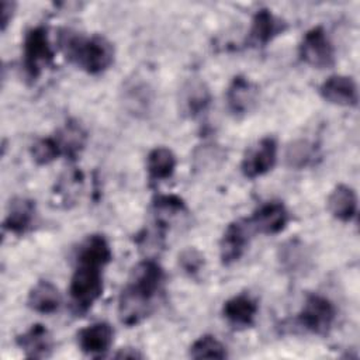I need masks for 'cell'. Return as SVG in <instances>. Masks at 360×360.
<instances>
[{"label":"cell","instance_id":"6da1fadb","mask_svg":"<svg viewBox=\"0 0 360 360\" xmlns=\"http://www.w3.org/2000/svg\"><path fill=\"white\" fill-rule=\"evenodd\" d=\"M165 280L163 269L152 259L134 266L118 297V318L127 326L141 323L152 311Z\"/></svg>","mask_w":360,"mask_h":360},{"label":"cell","instance_id":"7a4b0ae2","mask_svg":"<svg viewBox=\"0 0 360 360\" xmlns=\"http://www.w3.org/2000/svg\"><path fill=\"white\" fill-rule=\"evenodd\" d=\"M59 46L66 59L89 75H100L114 62V46L100 34L83 35L65 30L59 35Z\"/></svg>","mask_w":360,"mask_h":360},{"label":"cell","instance_id":"3957f363","mask_svg":"<svg viewBox=\"0 0 360 360\" xmlns=\"http://www.w3.org/2000/svg\"><path fill=\"white\" fill-rule=\"evenodd\" d=\"M103 269L104 266L76 259V267L70 278L69 297L76 314L87 312L103 294Z\"/></svg>","mask_w":360,"mask_h":360},{"label":"cell","instance_id":"277c9868","mask_svg":"<svg viewBox=\"0 0 360 360\" xmlns=\"http://www.w3.org/2000/svg\"><path fill=\"white\" fill-rule=\"evenodd\" d=\"M53 60V51L45 27L38 25L27 31L22 42V65L27 76L35 80L45 66Z\"/></svg>","mask_w":360,"mask_h":360},{"label":"cell","instance_id":"5b68a950","mask_svg":"<svg viewBox=\"0 0 360 360\" xmlns=\"http://www.w3.org/2000/svg\"><path fill=\"white\" fill-rule=\"evenodd\" d=\"M336 318V308L330 300L319 294L307 295L301 311L298 312V323L308 332L315 335H326Z\"/></svg>","mask_w":360,"mask_h":360},{"label":"cell","instance_id":"8992f818","mask_svg":"<svg viewBox=\"0 0 360 360\" xmlns=\"http://www.w3.org/2000/svg\"><path fill=\"white\" fill-rule=\"evenodd\" d=\"M300 59L308 66L326 69L335 65V49L322 27L311 28L298 46Z\"/></svg>","mask_w":360,"mask_h":360},{"label":"cell","instance_id":"52a82bcc","mask_svg":"<svg viewBox=\"0 0 360 360\" xmlns=\"http://www.w3.org/2000/svg\"><path fill=\"white\" fill-rule=\"evenodd\" d=\"M277 162V142L273 136H264L245 153L240 170L245 177L256 179L269 173Z\"/></svg>","mask_w":360,"mask_h":360},{"label":"cell","instance_id":"ba28073f","mask_svg":"<svg viewBox=\"0 0 360 360\" xmlns=\"http://www.w3.org/2000/svg\"><path fill=\"white\" fill-rule=\"evenodd\" d=\"M252 233L253 231L248 219L233 221L226 226L219 240V257L222 264L229 266L243 256Z\"/></svg>","mask_w":360,"mask_h":360},{"label":"cell","instance_id":"9c48e42d","mask_svg":"<svg viewBox=\"0 0 360 360\" xmlns=\"http://www.w3.org/2000/svg\"><path fill=\"white\" fill-rule=\"evenodd\" d=\"M290 221V214L281 201H267L262 204L248 219L253 232L276 235L281 232Z\"/></svg>","mask_w":360,"mask_h":360},{"label":"cell","instance_id":"30bf717a","mask_svg":"<svg viewBox=\"0 0 360 360\" xmlns=\"http://www.w3.org/2000/svg\"><path fill=\"white\" fill-rule=\"evenodd\" d=\"M114 339V329L107 322H94L77 332V345L80 350L91 357L104 356Z\"/></svg>","mask_w":360,"mask_h":360},{"label":"cell","instance_id":"8fae6325","mask_svg":"<svg viewBox=\"0 0 360 360\" xmlns=\"http://www.w3.org/2000/svg\"><path fill=\"white\" fill-rule=\"evenodd\" d=\"M259 97L257 86L245 76H235L226 90V105L235 117L250 112Z\"/></svg>","mask_w":360,"mask_h":360},{"label":"cell","instance_id":"7c38bea8","mask_svg":"<svg viewBox=\"0 0 360 360\" xmlns=\"http://www.w3.org/2000/svg\"><path fill=\"white\" fill-rule=\"evenodd\" d=\"M319 93L323 100L343 107H356L359 101V93L356 82L343 75L329 76L319 87Z\"/></svg>","mask_w":360,"mask_h":360},{"label":"cell","instance_id":"4fadbf2b","mask_svg":"<svg viewBox=\"0 0 360 360\" xmlns=\"http://www.w3.org/2000/svg\"><path fill=\"white\" fill-rule=\"evenodd\" d=\"M187 214L186 202L173 194H163L155 197L152 201V215L153 225L156 226V232L163 236L167 229L179 219L181 215Z\"/></svg>","mask_w":360,"mask_h":360},{"label":"cell","instance_id":"5bb4252c","mask_svg":"<svg viewBox=\"0 0 360 360\" xmlns=\"http://www.w3.org/2000/svg\"><path fill=\"white\" fill-rule=\"evenodd\" d=\"M287 28L285 21L276 17L269 8H260L252 18L249 31V44L264 46Z\"/></svg>","mask_w":360,"mask_h":360},{"label":"cell","instance_id":"9a60e30c","mask_svg":"<svg viewBox=\"0 0 360 360\" xmlns=\"http://www.w3.org/2000/svg\"><path fill=\"white\" fill-rule=\"evenodd\" d=\"M35 201L25 197H15L8 202L3 228L14 235L25 233L35 219Z\"/></svg>","mask_w":360,"mask_h":360},{"label":"cell","instance_id":"2e32d148","mask_svg":"<svg viewBox=\"0 0 360 360\" xmlns=\"http://www.w3.org/2000/svg\"><path fill=\"white\" fill-rule=\"evenodd\" d=\"M15 343L28 359L49 357L53 346L49 330L41 323L31 325V328L15 338Z\"/></svg>","mask_w":360,"mask_h":360},{"label":"cell","instance_id":"e0dca14e","mask_svg":"<svg viewBox=\"0 0 360 360\" xmlns=\"http://www.w3.org/2000/svg\"><path fill=\"white\" fill-rule=\"evenodd\" d=\"M257 309V302L250 295L238 294L224 302L222 315L231 325L248 328L255 323Z\"/></svg>","mask_w":360,"mask_h":360},{"label":"cell","instance_id":"ac0fdd59","mask_svg":"<svg viewBox=\"0 0 360 360\" xmlns=\"http://www.w3.org/2000/svg\"><path fill=\"white\" fill-rule=\"evenodd\" d=\"M211 103V93L207 84L200 79H190L180 90V108L188 117H197L204 112Z\"/></svg>","mask_w":360,"mask_h":360},{"label":"cell","instance_id":"d6986e66","mask_svg":"<svg viewBox=\"0 0 360 360\" xmlns=\"http://www.w3.org/2000/svg\"><path fill=\"white\" fill-rule=\"evenodd\" d=\"M27 304L32 311L46 315L59 309L62 297L56 285L51 281L41 280L30 290Z\"/></svg>","mask_w":360,"mask_h":360},{"label":"cell","instance_id":"ffe728a7","mask_svg":"<svg viewBox=\"0 0 360 360\" xmlns=\"http://www.w3.org/2000/svg\"><path fill=\"white\" fill-rule=\"evenodd\" d=\"M328 210L342 222L352 221L357 212L356 191L346 184L336 186L328 197Z\"/></svg>","mask_w":360,"mask_h":360},{"label":"cell","instance_id":"44dd1931","mask_svg":"<svg viewBox=\"0 0 360 360\" xmlns=\"http://www.w3.org/2000/svg\"><path fill=\"white\" fill-rule=\"evenodd\" d=\"M176 155L166 146H156L148 153L146 158V170L149 179L153 181L172 177L176 170Z\"/></svg>","mask_w":360,"mask_h":360},{"label":"cell","instance_id":"7402d4cb","mask_svg":"<svg viewBox=\"0 0 360 360\" xmlns=\"http://www.w3.org/2000/svg\"><path fill=\"white\" fill-rule=\"evenodd\" d=\"M55 136L59 141L62 153L66 155L69 159H75L86 143L84 129L82 128V125L73 121H69Z\"/></svg>","mask_w":360,"mask_h":360},{"label":"cell","instance_id":"603a6c76","mask_svg":"<svg viewBox=\"0 0 360 360\" xmlns=\"http://www.w3.org/2000/svg\"><path fill=\"white\" fill-rule=\"evenodd\" d=\"M191 359H225L226 347L214 335L200 336L188 350Z\"/></svg>","mask_w":360,"mask_h":360},{"label":"cell","instance_id":"cb8c5ba5","mask_svg":"<svg viewBox=\"0 0 360 360\" xmlns=\"http://www.w3.org/2000/svg\"><path fill=\"white\" fill-rule=\"evenodd\" d=\"M62 153V148L56 136H45L37 139L31 146V156L32 160L39 165H49L56 160Z\"/></svg>","mask_w":360,"mask_h":360},{"label":"cell","instance_id":"d4e9b609","mask_svg":"<svg viewBox=\"0 0 360 360\" xmlns=\"http://www.w3.org/2000/svg\"><path fill=\"white\" fill-rule=\"evenodd\" d=\"M316 156V149L314 143L300 139L292 142L285 152V162L290 167L302 169L314 162Z\"/></svg>","mask_w":360,"mask_h":360},{"label":"cell","instance_id":"484cf974","mask_svg":"<svg viewBox=\"0 0 360 360\" xmlns=\"http://www.w3.org/2000/svg\"><path fill=\"white\" fill-rule=\"evenodd\" d=\"M80 184H82V174H80V172H77V170L66 172L59 179L53 194L59 198L60 202L68 204V202L73 201V198H75L73 191L77 193L79 188H80Z\"/></svg>","mask_w":360,"mask_h":360},{"label":"cell","instance_id":"4316f807","mask_svg":"<svg viewBox=\"0 0 360 360\" xmlns=\"http://www.w3.org/2000/svg\"><path fill=\"white\" fill-rule=\"evenodd\" d=\"M204 263L202 253L195 248H187L179 255V266L190 277H195L202 270Z\"/></svg>","mask_w":360,"mask_h":360},{"label":"cell","instance_id":"83f0119b","mask_svg":"<svg viewBox=\"0 0 360 360\" xmlns=\"http://www.w3.org/2000/svg\"><path fill=\"white\" fill-rule=\"evenodd\" d=\"M280 260L290 270L298 269L305 263V253L302 246L297 245V242H292V240L285 243L280 249Z\"/></svg>","mask_w":360,"mask_h":360},{"label":"cell","instance_id":"f1b7e54d","mask_svg":"<svg viewBox=\"0 0 360 360\" xmlns=\"http://www.w3.org/2000/svg\"><path fill=\"white\" fill-rule=\"evenodd\" d=\"M15 11V3L14 1H1V17H0V22H1V31H6L7 25L11 22L13 15Z\"/></svg>","mask_w":360,"mask_h":360},{"label":"cell","instance_id":"f546056e","mask_svg":"<svg viewBox=\"0 0 360 360\" xmlns=\"http://www.w3.org/2000/svg\"><path fill=\"white\" fill-rule=\"evenodd\" d=\"M117 359H141L142 354L138 353L135 349H131V347H125V349H121L117 354H115Z\"/></svg>","mask_w":360,"mask_h":360}]
</instances>
